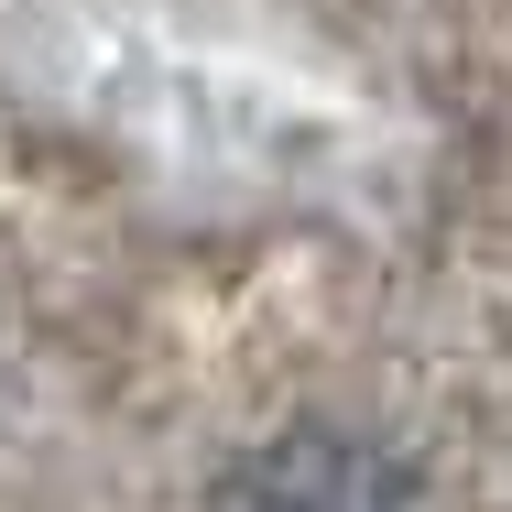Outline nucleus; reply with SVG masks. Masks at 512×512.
Instances as JSON below:
<instances>
[{
  "instance_id": "nucleus-1",
  "label": "nucleus",
  "mask_w": 512,
  "mask_h": 512,
  "mask_svg": "<svg viewBox=\"0 0 512 512\" xmlns=\"http://www.w3.org/2000/svg\"><path fill=\"white\" fill-rule=\"evenodd\" d=\"M207 512H425V480L360 425H284L218 469Z\"/></svg>"
}]
</instances>
